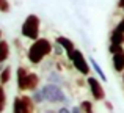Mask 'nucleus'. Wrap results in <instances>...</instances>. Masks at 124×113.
<instances>
[{
    "instance_id": "f257e3e1",
    "label": "nucleus",
    "mask_w": 124,
    "mask_h": 113,
    "mask_svg": "<svg viewBox=\"0 0 124 113\" xmlns=\"http://www.w3.org/2000/svg\"><path fill=\"white\" fill-rule=\"evenodd\" d=\"M52 50H54V46L50 41L46 38H38L36 41H33V44L28 49L27 58L30 60L31 64H39L47 55H50Z\"/></svg>"
},
{
    "instance_id": "f03ea898",
    "label": "nucleus",
    "mask_w": 124,
    "mask_h": 113,
    "mask_svg": "<svg viewBox=\"0 0 124 113\" xmlns=\"http://www.w3.org/2000/svg\"><path fill=\"white\" fill-rule=\"evenodd\" d=\"M39 30H41V19L36 14H28L21 28L22 36L28 38L31 41H36L39 38Z\"/></svg>"
},
{
    "instance_id": "7ed1b4c3",
    "label": "nucleus",
    "mask_w": 124,
    "mask_h": 113,
    "mask_svg": "<svg viewBox=\"0 0 124 113\" xmlns=\"http://www.w3.org/2000/svg\"><path fill=\"white\" fill-rule=\"evenodd\" d=\"M41 90H42V94H44L46 101L52 102V104H58V102H64L66 101V96H64L63 90L60 88L58 83L49 82L47 85H44Z\"/></svg>"
},
{
    "instance_id": "20e7f679",
    "label": "nucleus",
    "mask_w": 124,
    "mask_h": 113,
    "mask_svg": "<svg viewBox=\"0 0 124 113\" xmlns=\"http://www.w3.org/2000/svg\"><path fill=\"white\" fill-rule=\"evenodd\" d=\"M33 99L30 96H16L13 102V113H33Z\"/></svg>"
},
{
    "instance_id": "39448f33",
    "label": "nucleus",
    "mask_w": 124,
    "mask_h": 113,
    "mask_svg": "<svg viewBox=\"0 0 124 113\" xmlns=\"http://www.w3.org/2000/svg\"><path fill=\"white\" fill-rule=\"evenodd\" d=\"M71 63H72V66L76 68L77 71H79L82 75H90V66H88V61L86 58L83 57V53L80 52V50H74V55L71 58Z\"/></svg>"
},
{
    "instance_id": "423d86ee",
    "label": "nucleus",
    "mask_w": 124,
    "mask_h": 113,
    "mask_svg": "<svg viewBox=\"0 0 124 113\" xmlns=\"http://www.w3.org/2000/svg\"><path fill=\"white\" fill-rule=\"evenodd\" d=\"M86 83H88L90 91H91V94H93V98L96 99V101H104V99H105V91H104L102 85H101V82L97 79L88 75L86 77Z\"/></svg>"
},
{
    "instance_id": "0eeeda50",
    "label": "nucleus",
    "mask_w": 124,
    "mask_h": 113,
    "mask_svg": "<svg viewBox=\"0 0 124 113\" xmlns=\"http://www.w3.org/2000/svg\"><path fill=\"white\" fill-rule=\"evenodd\" d=\"M55 43H58L64 49V52H66V55H68L69 60L72 58L74 50H76V44H74L69 38H66V36H57V38H55Z\"/></svg>"
},
{
    "instance_id": "6e6552de",
    "label": "nucleus",
    "mask_w": 124,
    "mask_h": 113,
    "mask_svg": "<svg viewBox=\"0 0 124 113\" xmlns=\"http://www.w3.org/2000/svg\"><path fill=\"white\" fill-rule=\"evenodd\" d=\"M17 88L21 91H27V77H28V71L25 69L24 66H19L17 68Z\"/></svg>"
},
{
    "instance_id": "1a4fd4ad",
    "label": "nucleus",
    "mask_w": 124,
    "mask_h": 113,
    "mask_svg": "<svg viewBox=\"0 0 124 113\" xmlns=\"http://www.w3.org/2000/svg\"><path fill=\"white\" fill-rule=\"evenodd\" d=\"M112 63H113V69L116 72H124V50H121L118 53H113Z\"/></svg>"
},
{
    "instance_id": "9d476101",
    "label": "nucleus",
    "mask_w": 124,
    "mask_h": 113,
    "mask_svg": "<svg viewBox=\"0 0 124 113\" xmlns=\"http://www.w3.org/2000/svg\"><path fill=\"white\" fill-rule=\"evenodd\" d=\"M38 83H39V77H38V74L28 72V77H27V90L35 91V90L38 88Z\"/></svg>"
},
{
    "instance_id": "9b49d317",
    "label": "nucleus",
    "mask_w": 124,
    "mask_h": 113,
    "mask_svg": "<svg viewBox=\"0 0 124 113\" xmlns=\"http://www.w3.org/2000/svg\"><path fill=\"white\" fill-rule=\"evenodd\" d=\"M8 57H9V44L2 39L0 41V63L6 61Z\"/></svg>"
},
{
    "instance_id": "f8f14e48",
    "label": "nucleus",
    "mask_w": 124,
    "mask_h": 113,
    "mask_svg": "<svg viewBox=\"0 0 124 113\" xmlns=\"http://www.w3.org/2000/svg\"><path fill=\"white\" fill-rule=\"evenodd\" d=\"M110 43H113V44H124V33L119 31L118 28H115V30L110 33Z\"/></svg>"
},
{
    "instance_id": "ddd939ff",
    "label": "nucleus",
    "mask_w": 124,
    "mask_h": 113,
    "mask_svg": "<svg viewBox=\"0 0 124 113\" xmlns=\"http://www.w3.org/2000/svg\"><path fill=\"white\" fill-rule=\"evenodd\" d=\"M11 79V68L9 66H5L0 72V85H6Z\"/></svg>"
},
{
    "instance_id": "4468645a",
    "label": "nucleus",
    "mask_w": 124,
    "mask_h": 113,
    "mask_svg": "<svg viewBox=\"0 0 124 113\" xmlns=\"http://www.w3.org/2000/svg\"><path fill=\"white\" fill-rule=\"evenodd\" d=\"M88 60H90V63H91V64H93V68H94V71H96V72H97V75H101V79H102V80H104V82H107V75H105V74H104V71H102V68H101V66H99V64H97V61H96V60H94V58H93V57H90V58H88Z\"/></svg>"
},
{
    "instance_id": "2eb2a0df",
    "label": "nucleus",
    "mask_w": 124,
    "mask_h": 113,
    "mask_svg": "<svg viewBox=\"0 0 124 113\" xmlns=\"http://www.w3.org/2000/svg\"><path fill=\"white\" fill-rule=\"evenodd\" d=\"M31 99H33L35 104H42V102L46 101L44 94H42V90H35L33 94H31Z\"/></svg>"
},
{
    "instance_id": "dca6fc26",
    "label": "nucleus",
    "mask_w": 124,
    "mask_h": 113,
    "mask_svg": "<svg viewBox=\"0 0 124 113\" xmlns=\"http://www.w3.org/2000/svg\"><path fill=\"white\" fill-rule=\"evenodd\" d=\"M5 107H6V93L3 85H0V113H3Z\"/></svg>"
},
{
    "instance_id": "f3484780",
    "label": "nucleus",
    "mask_w": 124,
    "mask_h": 113,
    "mask_svg": "<svg viewBox=\"0 0 124 113\" xmlns=\"http://www.w3.org/2000/svg\"><path fill=\"white\" fill-rule=\"evenodd\" d=\"M47 80L49 82H52V83H63V77H60V74H57V72H50L47 75Z\"/></svg>"
},
{
    "instance_id": "a211bd4d",
    "label": "nucleus",
    "mask_w": 124,
    "mask_h": 113,
    "mask_svg": "<svg viewBox=\"0 0 124 113\" xmlns=\"http://www.w3.org/2000/svg\"><path fill=\"white\" fill-rule=\"evenodd\" d=\"M80 110H82V113H94L93 112V104H91L90 101H83L82 104H80Z\"/></svg>"
},
{
    "instance_id": "6ab92c4d",
    "label": "nucleus",
    "mask_w": 124,
    "mask_h": 113,
    "mask_svg": "<svg viewBox=\"0 0 124 113\" xmlns=\"http://www.w3.org/2000/svg\"><path fill=\"white\" fill-rule=\"evenodd\" d=\"M121 50H124L123 49V44H113V43H110V46H108V52L112 53H118V52H121Z\"/></svg>"
},
{
    "instance_id": "aec40b11",
    "label": "nucleus",
    "mask_w": 124,
    "mask_h": 113,
    "mask_svg": "<svg viewBox=\"0 0 124 113\" xmlns=\"http://www.w3.org/2000/svg\"><path fill=\"white\" fill-rule=\"evenodd\" d=\"M11 5H9V0H0V13H9Z\"/></svg>"
},
{
    "instance_id": "412c9836",
    "label": "nucleus",
    "mask_w": 124,
    "mask_h": 113,
    "mask_svg": "<svg viewBox=\"0 0 124 113\" xmlns=\"http://www.w3.org/2000/svg\"><path fill=\"white\" fill-rule=\"evenodd\" d=\"M54 50H55V53H57V55H61L64 49H63V47H61L58 43H55V46H54Z\"/></svg>"
},
{
    "instance_id": "4be33fe9",
    "label": "nucleus",
    "mask_w": 124,
    "mask_h": 113,
    "mask_svg": "<svg viewBox=\"0 0 124 113\" xmlns=\"http://www.w3.org/2000/svg\"><path fill=\"white\" fill-rule=\"evenodd\" d=\"M116 28H118L119 31H123V33H124V17H123L121 21L118 22V25H116Z\"/></svg>"
},
{
    "instance_id": "5701e85b",
    "label": "nucleus",
    "mask_w": 124,
    "mask_h": 113,
    "mask_svg": "<svg viewBox=\"0 0 124 113\" xmlns=\"http://www.w3.org/2000/svg\"><path fill=\"white\" fill-rule=\"evenodd\" d=\"M71 113H82V110H80V107H72L71 108Z\"/></svg>"
},
{
    "instance_id": "b1692460",
    "label": "nucleus",
    "mask_w": 124,
    "mask_h": 113,
    "mask_svg": "<svg viewBox=\"0 0 124 113\" xmlns=\"http://www.w3.org/2000/svg\"><path fill=\"white\" fill-rule=\"evenodd\" d=\"M58 113H71V110H68V108H64V107H61L60 110H58Z\"/></svg>"
},
{
    "instance_id": "393cba45",
    "label": "nucleus",
    "mask_w": 124,
    "mask_h": 113,
    "mask_svg": "<svg viewBox=\"0 0 124 113\" xmlns=\"http://www.w3.org/2000/svg\"><path fill=\"white\" fill-rule=\"evenodd\" d=\"M118 6H119V8H124V0H119V2H118Z\"/></svg>"
},
{
    "instance_id": "a878e982",
    "label": "nucleus",
    "mask_w": 124,
    "mask_h": 113,
    "mask_svg": "<svg viewBox=\"0 0 124 113\" xmlns=\"http://www.w3.org/2000/svg\"><path fill=\"white\" fill-rule=\"evenodd\" d=\"M105 105H107V108H108V110H112V108H113V107H112V104H110V102H105Z\"/></svg>"
},
{
    "instance_id": "bb28decb",
    "label": "nucleus",
    "mask_w": 124,
    "mask_h": 113,
    "mask_svg": "<svg viewBox=\"0 0 124 113\" xmlns=\"http://www.w3.org/2000/svg\"><path fill=\"white\" fill-rule=\"evenodd\" d=\"M44 113H58V112H54V110H47V112H44Z\"/></svg>"
},
{
    "instance_id": "cd10ccee",
    "label": "nucleus",
    "mask_w": 124,
    "mask_h": 113,
    "mask_svg": "<svg viewBox=\"0 0 124 113\" xmlns=\"http://www.w3.org/2000/svg\"><path fill=\"white\" fill-rule=\"evenodd\" d=\"M3 68H5V66H3V63H0V72H2V69H3Z\"/></svg>"
},
{
    "instance_id": "c85d7f7f",
    "label": "nucleus",
    "mask_w": 124,
    "mask_h": 113,
    "mask_svg": "<svg viewBox=\"0 0 124 113\" xmlns=\"http://www.w3.org/2000/svg\"><path fill=\"white\" fill-rule=\"evenodd\" d=\"M0 41H2V30H0Z\"/></svg>"
},
{
    "instance_id": "c756f323",
    "label": "nucleus",
    "mask_w": 124,
    "mask_h": 113,
    "mask_svg": "<svg viewBox=\"0 0 124 113\" xmlns=\"http://www.w3.org/2000/svg\"><path fill=\"white\" fill-rule=\"evenodd\" d=\"M123 80H124V72H123Z\"/></svg>"
},
{
    "instance_id": "7c9ffc66",
    "label": "nucleus",
    "mask_w": 124,
    "mask_h": 113,
    "mask_svg": "<svg viewBox=\"0 0 124 113\" xmlns=\"http://www.w3.org/2000/svg\"><path fill=\"white\" fill-rule=\"evenodd\" d=\"M123 11H124V8H123Z\"/></svg>"
}]
</instances>
